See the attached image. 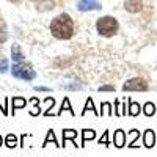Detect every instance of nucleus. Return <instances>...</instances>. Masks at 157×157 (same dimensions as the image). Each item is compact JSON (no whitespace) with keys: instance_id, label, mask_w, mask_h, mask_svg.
Wrapping results in <instances>:
<instances>
[{"instance_id":"obj_3","label":"nucleus","mask_w":157,"mask_h":157,"mask_svg":"<svg viewBox=\"0 0 157 157\" xmlns=\"http://www.w3.org/2000/svg\"><path fill=\"white\" fill-rule=\"evenodd\" d=\"M10 72H11V75L14 77V78H21V80H25V82H32V80H35V78H36V71L33 69L32 64L25 63V61L14 63L11 66Z\"/></svg>"},{"instance_id":"obj_16","label":"nucleus","mask_w":157,"mask_h":157,"mask_svg":"<svg viewBox=\"0 0 157 157\" xmlns=\"http://www.w3.org/2000/svg\"><path fill=\"white\" fill-rule=\"evenodd\" d=\"M141 112H143V115H145V116L151 118V116H154L157 113V105H154L152 102H146L145 105L141 107Z\"/></svg>"},{"instance_id":"obj_18","label":"nucleus","mask_w":157,"mask_h":157,"mask_svg":"<svg viewBox=\"0 0 157 157\" xmlns=\"http://www.w3.org/2000/svg\"><path fill=\"white\" fill-rule=\"evenodd\" d=\"M104 113H107V116H113L115 115V109L112 107L110 102H101V112H99V116H104Z\"/></svg>"},{"instance_id":"obj_25","label":"nucleus","mask_w":157,"mask_h":157,"mask_svg":"<svg viewBox=\"0 0 157 157\" xmlns=\"http://www.w3.org/2000/svg\"><path fill=\"white\" fill-rule=\"evenodd\" d=\"M64 88H66V90H82L83 86L78 83V82H75V83H66V85H64Z\"/></svg>"},{"instance_id":"obj_6","label":"nucleus","mask_w":157,"mask_h":157,"mask_svg":"<svg viewBox=\"0 0 157 157\" xmlns=\"http://www.w3.org/2000/svg\"><path fill=\"white\" fill-rule=\"evenodd\" d=\"M112 145H113L115 148H118V149L127 146V137H126V132H124L123 129H116V130H115Z\"/></svg>"},{"instance_id":"obj_17","label":"nucleus","mask_w":157,"mask_h":157,"mask_svg":"<svg viewBox=\"0 0 157 157\" xmlns=\"http://www.w3.org/2000/svg\"><path fill=\"white\" fill-rule=\"evenodd\" d=\"M90 110L94 113V116H99V112H98L96 107H94V101H93V98H88V99H86L85 107H83V110H82V116H85L86 112H90Z\"/></svg>"},{"instance_id":"obj_23","label":"nucleus","mask_w":157,"mask_h":157,"mask_svg":"<svg viewBox=\"0 0 157 157\" xmlns=\"http://www.w3.org/2000/svg\"><path fill=\"white\" fill-rule=\"evenodd\" d=\"M99 145H104V146H110V140H109V130H105V132L102 134V137L98 140Z\"/></svg>"},{"instance_id":"obj_22","label":"nucleus","mask_w":157,"mask_h":157,"mask_svg":"<svg viewBox=\"0 0 157 157\" xmlns=\"http://www.w3.org/2000/svg\"><path fill=\"white\" fill-rule=\"evenodd\" d=\"M44 104H47L49 107H47V110L43 112V116H52V115H55L54 112H52V109L55 107V99H54V98H46V99H44ZM55 116H57V115H55Z\"/></svg>"},{"instance_id":"obj_7","label":"nucleus","mask_w":157,"mask_h":157,"mask_svg":"<svg viewBox=\"0 0 157 157\" xmlns=\"http://www.w3.org/2000/svg\"><path fill=\"white\" fill-rule=\"evenodd\" d=\"M141 140H143V146L145 148H154L157 145V137L152 129H146L145 134L141 135Z\"/></svg>"},{"instance_id":"obj_26","label":"nucleus","mask_w":157,"mask_h":157,"mask_svg":"<svg viewBox=\"0 0 157 157\" xmlns=\"http://www.w3.org/2000/svg\"><path fill=\"white\" fill-rule=\"evenodd\" d=\"M120 107H121V104H120V101H115L113 102V109H115V115L116 116H121V110H120Z\"/></svg>"},{"instance_id":"obj_2","label":"nucleus","mask_w":157,"mask_h":157,"mask_svg":"<svg viewBox=\"0 0 157 157\" xmlns=\"http://www.w3.org/2000/svg\"><path fill=\"white\" fill-rule=\"evenodd\" d=\"M120 30V24L112 16H102L96 21V32L104 38H112Z\"/></svg>"},{"instance_id":"obj_29","label":"nucleus","mask_w":157,"mask_h":157,"mask_svg":"<svg viewBox=\"0 0 157 157\" xmlns=\"http://www.w3.org/2000/svg\"><path fill=\"white\" fill-rule=\"evenodd\" d=\"M35 91H43V93H50L52 90H50L49 86H39V85H38V86H35Z\"/></svg>"},{"instance_id":"obj_24","label":"nucleus","mask_w":157,"mask_h":157,"mask_svg":"<svg viewBox=\"0 0 157 157\" xmlns=\"http://www.w3.org/2000/svg\"><path fill=\"white\" fill-rule=\"evenodd\" d=\"M11 68H10V63H8V60L6 58H3L2 61H0V74H5V72H8Z\"/></svg>"},{"instance_id":"obj_15","label":"nucleus","mask_w":157,"mask_h":157,"mask_svg":"<svg viewBox=\"0 0 157 157\" xmlns=\"http://www.w3.org/2000/svg\"><path fill=\"white\" fill-rule=\"evenodd\" d=\"M96 138V130L93 129H83L82 130V143H80V148L85 146V143L90 140H94Z\"/></svg>"},{"instance_id":"obj_13","label":"nucleus","mask_w":157,"mask_h":157,"mask_svg":"<svg viewBox=\"0 0 157 157\" xmlns=\"http://www.w3.org/2000/svg\"><path fill=\"white\" fill-rule=\"evenodd\" d=\"M141 113V105L138 102H135V101H132L129 98V109H127V115L129 116H138Z\"/></svg>"},{"instance_id":"obj_1","label":"nucleus","mask_w":157,"mask_h":157,"mask_svg":"<svg viewBox=\"0 0 157 157\" xmlns=\"http://www.w3.org/2000/svg\"><path fill=\"white\" fill-rule=\"evenodd\" d=\"M50 33L55 39L60 41H66L74 36V21L69 14L61 13L57 17L52 19L50 22Z\"/></svg>"},{"instance_id":"obj_20","label":"nucleus","mask_w":157,"mask_h":157,"mask_svg":"<svg viewBox=\"0 0 157 157\" xmlns=\"http://www.w3.org/2000/svg\"><path fill=\"white\" fill-rule=\"evenodd\" d=\"M129 135H130V140H129V148H138V145H137V140L141 137V134H140V130H137V129H132L129 132Z\"/></svg>"},{"instance_id":"obj_4","label":"nucleus","mask_w":157,"mask_h":157,"mask_svg":"<svg viewBox=\"0 0 157 157\" xmlns=\"http://www.w3.org/2000/svg\"><path fill=\"white\" fill-rule=\"evenodd\" d=\"M149 83L143 77H132L124 82L123 91L124 93H141V91H148Z\"/></svg>"},{"instance_id":"obj_28","label":"nucleus","mask_w":157,"mask_h":157,"mask_svg":"<svg viewBox=\"0 0 157 157\" xmlns=\"http://www.w3.org/2000/svg\"><path fill=\"white\" fill-rule=\"evenodd\" d=\"M121 116H127V102L123 101L121 104Z\"/></svg>"},{"instance_id":"obj_9","label":"nucleus","mask_w":157,"mask_h":157,"mask_svg":"<svg viewBox=\"0 0 157 157\" xmlns=\"http://www.w3.org/2000/svg\"><path fill=\"white\" fill-rule=\"evenodd\" d=\"M77 135H78V132H77L75 129H63V140H61V148H64V146H66V141H68V140H71V141H72V145H74L75 148H78L80 145H77V141H75Z\"/></svg>"},{"instance_id":"obj_27","label":"nucleus","mask_w":157,"mask_h":157,"mask_svg":"<svg viewBox=\"0 0 157 157\" xmlns=\"http://www.w3.org/2000/svg\"><path fill=\"white\" fill-rule=\"evenodd\" d=\"M98 90L101 91V93H102V91H115V86H113V85H102V86H99Z\"/></svg>"},{"instance_id":"obj_30","label":"nucleus","mask_w":157,"mask_h":157,"mask_svg":"<svg viewBox=\"0 0 157 157\" xmlns=\"http://www.w3.org/2000/svg\"><path fill=\"white\" fill-rule=\"evenodd\" d=\"M3 145H5V138L0 135V146H3Z\"/></svg>"},{"instance_id":"obj_10","label":"nucleus","mask_w":157,"mask_h":157,"mask_svg":"<svg viewBox=\"0 0 157 157\" xmlns=\"http://www.w3.org/2000/svg\"><path fill=\"white\" fill-rule=\"evenodd\" d=\"M124 8L129 13H140L143 8V0H124Z\"/></svg>"},{"instance_id":"obj_12","label":"nucleus","mask_w":157,"mask_h":157,"mask_svg":"<svg viewBox=\"0 0 157 157\" xmlns=\"http://www.w3.org/2000/svg\"><path fill=\"white\" fill-rule=\"evenodd\" d=\"M29 104H32V109H30V115L32 116H38L41 115V101H39L38 98H30L29 99Z\"/></svg>"},{"instance_id":"obj_5","label":"nucleus","mask_w":157,"mask_h":157,"mask_svg":"<svg viewBox=\"0 0 157 157\" xmlns=\"http://www.w3.org/2000/svg\"><path fill=\"white\" fill-rule=\"evenodd\" d=\"M101 2L99 0H78L77 3V10L82 11V13H86V11H96V10H101Z\"/></svg>"},{"instance_id":"obj_11","label":"nucleus","mask_w":157,"mask_h":157,"mask_svg":"<svg viewBox=\"0 0 157 157\" xmlns=\"http://www.w3.org/2000/svg\"><path fill=\"white\" fill-rule=\"evenodd\" d=\"M11 60L14 61V63L25 61V55H24V52H22V49H21L19 44H13L11 46Z\"/></svg>"},{"instance_id":"obj_14","label":"nucleus","mask_w":157,"mask_h":157,"mask_svg":"<svg viewBox=\"0 0 157 157\" xmlns=\"http://www.w3.org/2000/svg\"><path fill=\"white\" fill-rule=\"evenodd\" d=\"M64 110H68L72 116H75V113H74V110H72V107H71V101H69V98H63L61 105H60V109H58V112H57V116H61Z\"/></svg>"},{"instance_id":"obj_8","label":"nucleus","mask_w":157,"mask_h":157,"mask_svg":"<svg viewBox=\"0 0 157 157\" xmlns=\"http://www.w3.org/2000/svg\"><path fill=\"white\" fill-rule=\"evenodd\" d=\"M10 102H11V112H10V115H13V116L16 115V110L25 109V107H27V104H29V101L25 98H22V96H14L13 99H10Z\"/></svg>"},{"instance_id":"obj_19","label":"nucleus","mask_w":157,"mask_h":157,"mask_svg":"<svg viewBox=\"0 0 157 157\" xmlns=\"http://www.w3.org/2000/svg\"><path fill=\"white\" fill-rule=\"evenodd\" d=\"M50 141H54V145L55 146H58V148H61V145H60V143H58V140H57V135H55V132H54V130H52V129H49V132H47V137H46V140H44V143H43V148H46L47 145H49V143Z\"/></svg>"},{"instance_id":"obj_21","label":"nucleus","mask_w":157,"mask_h":157,"mask_svg":"<svg viewBox=\"0 0 157 157\" xmlns=\"http://www.w3.org/2000/svg\"><path fill=\"white\" fill-rule=\"evenodd\" d=\"M5 146H6V148H10V149H13V148L19 146L17 135H14V134H8V135L5 137Z\"/></svg>"}]
</instances>
